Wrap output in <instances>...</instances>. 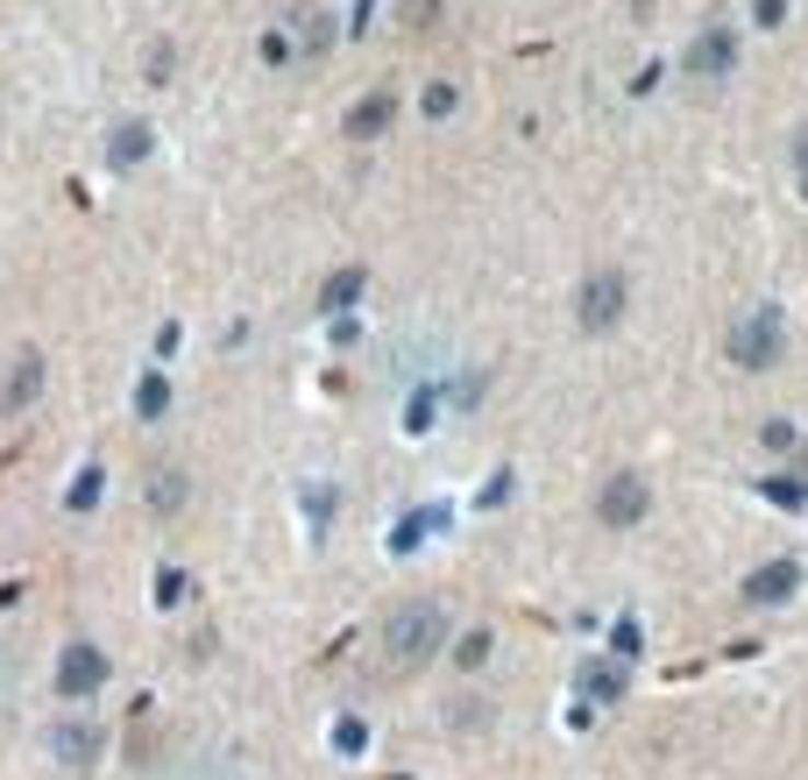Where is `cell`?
I'll list each match as a JSON object with an SVG mask.
<instances>
[{
	"label": "cell",
	"instance_id": "cell-1",
	"mask_svg": "<svg viewBox=\"0 0 808 780\" xmlns=\"http://www.w3.org/2000/svg\"><path fill=\"white\" fill-rule=\"evenodd\" d=\"M440 639H447V610L440 604H397L391 618H383V632H377V653H383V674L391 681H404V674H418L432 653H440Z\"/></svg>",
	"mask_w": 808,
	"mask_h": 780
},
{
	"label": "cell",
	"instance_id": "cell-2",
	"mask_svg": "<svg viewBox=\"0 0 808 780\" xmlns=\"http://www.w3.org/2000/svg\"><path fill=\"white\" fill-rule=\"evenodd\" d=\"M646 512H653V483H646L638 469H610L603 490H596V525H610V532H632Z\"/></svg>",
	"mask_w": 808,
	"mask_h": 780
},
{
	"label": "cell",
	"instance_id": "cell-3",
	"mask_svg": "<svg viewBox=\"0 0 808 780\" xmlns=\"http://www.w3.org/2000/svg\"><path fill=\"white\" fill-rule=\"evenodd\" d=\"M730 363L738 369H773L781 363V312L752 306L738 326H730Z\"/></svg>",
	"mask_w": 808,
	"mask_h": 780
},
{
	"label": "cell",
	"instance_id": "cell-4",
	"mask_svg": "<svg viewBox=\"0 0 808 780\" xmlns=\"http://www.w3.org/2000/svg\"><path fill=\"white\" fill-rule=\"evenodd\" d=\"M581 326H589V334H603V326H617V312H624V277L617 269H596L589 284H581Z\"/></svg>",
	"mask_w": 808,
	"mask_h": 780
},
{
	"label": "cell",
	"instance_id": "cell-5",
	"mask_svg": "<svg viewBox=\"0 0 808 780\" xmlns=\"http://www.w3.org/2000/svg\"><path fill=\"white\" fill-rule=\"evenodd\" d=\"M730 57H738L730 28H702V36H695V50H688V71H695V79H724V71H730Z\"/></svg>",
	"mask_w": 808,
	"mask_h": 780
},
{
	"label": "cell",
	"instance_id": "cell-6",
	"mask_svg": "<svg viewBox=\"0 0 808 780\" xmlns=\"http://www.w3.org/2000/svg\"><path fill=\"white\" fill-rule=\"evenodd\" d=\"M107 681V659H100L93 646H71L65 653V696H85V688Z\"/></svg>",
	"mask_w": 808,
	"mask_h": 780
},
{
	"label": "cell",
	"instance_id": "cell-7",
	"mask_svg": "<svg viewBox=\"0 0 808 780\" xmlns=\"http://www.w3.org/2000/svg\"><path fill=\"white\" fill-rule=\"evenodd\" d=\"M36 390H43V355H36V348H22V363H14L8 398H0V404H8V412H28V398H36Z\"/></svg>",
	"mask_w": 808,
	"mask_h": 780
},
{
	"label": "cell",
	"instance_id": "cell-8",
	"mask_svg": "<svg viewBox=\"0 0 808 780\" xmlns=\"http://www.w3.org/2000/svg\"><path fill=\"white\" fill-rule=\"evenodd\" d=\"M383 122H391V100L377 93V100H362V107L348 114V135H383Z\"/></svg>",
	"mask_w": 808,
	"mask_h": 780
},
{
	"label": "cell",
	"instance_id": "cell-9",
	"mask_svg": "<svg viewBox=\"0 0 808 780\" xmlns=\"http://www.w3.org/2000/svg\"><path fill=\"white\" fill-rule=\"evenodd\" d=\"M787 589H795V567H759V575H752V596H759V604H766V596H787Z\"/></svg>",
	"mask_w": 808,
	"mask_h": 780
},
{
	"label": "cell",
	"instance_id": "cell-10",
	"mask_svg": "<svg viewBox=\"0 0 808 780\" xmlns=\"http://www.w3.org/2000/svg\"><path fill=\"white\" fill-rule=\"evenodd\" d=\"M355 291H362V269H340V277L326 284V306H348Z\"/></svg>",
	"mask_w": 808,
	"mask_h": 780
},
{
	"label": "cell",
	"instance_id": "cell-11",
	"mask_svg": "<svg viewBox=\"0 0 808 780\" xmlns=\"http://www.w3.org/2000/svg\"><path fill=\"white\" fill-rule=\"evenodd\" d=\"M149 497H157V504H163V512H171V504H177V497H185V483H177V475H157V490H149Z\"/></svg>",
	"mask_w": 808,
	"mask_h": 780
},
{
	"label": "cell",
	"instance_id": "cell-12",
	"mask_svg": "<svg viewBox=\"0 0 808 780\" xmlns=\"http://www.w3.org/2000/svg\"><path fill=\"white\" fill-rule=\"evenodd\" d=\"M795 171H801V192H808V128L795 135Z\"/></svg>",
	"mask_w": 808,
	"mask_h": 780
}]
</instances>
